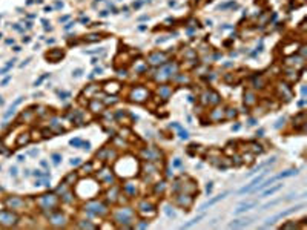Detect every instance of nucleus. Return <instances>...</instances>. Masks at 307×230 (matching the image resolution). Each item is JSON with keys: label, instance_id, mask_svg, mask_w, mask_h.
Segmentation results:
<instances>
[{"label": "nucleus", "instance_id": "nucleus-1", "mask_svg": "<svg viewBox=\"0 0 307 230\" xmlns=\"http://www.w3.org/2000/svg\"><path fill=\"white\" fill-rule=\"evenodd\" d=\"M299 207H301V206H296V207H290V209H287V210H284V212H280V213H276L275 216H272V218H269V219H267V222L264 224V227H269V226H272L275 221L281 219V218H284V216H287V215H290V213H293L295 210H298Z\"/></svg>", "mask_w": 307, "mask_h": 230}, {"label": "nucleus", "instance_id": "nucleus-2", "mask_svg": "<svg viewBox=\"0 0 307 230\" xmlns=\"http://www.w3.org/2000/svg\"><path fill=\"white\" fill-rule=\"evenodd\" d=\"M267 173H269V170H266V172H263V173H261V175H260V177H256V178H255V179L252 181V183H250V184H247L246 187H243V189H240V193H246V192H250V190L253 189V187H255V186H258V183H261V181H263V178H264V177H266V175H267Z\"/></svg>", "mask_w": 307, "mask_h": 230}, {"label": "nucleus", "instance_id": "nucleus-3", "mask_svg": "<svg viewBox=\"0 0 307 230\" xmlns=\"http://www.w3.org/2000/svg\"><path fill=\"white\" fill-rule=\"evenodd\" d=\"M227 195H229V192H227V190H226V192H223V193H220V195H218V196H215V198H212V199H209V201H206V203H204V204H201V206H200V210H206V209H207V207H210V206H213V204H217V203H218V201H221V199H223V198H226V196H227Z\"/></svg>", "mask_w": 307, "mask_h": 230}, {"label": "nucleus", "instance_id": "nucleus-4", "mask_svg": "<svg viewBox=\"0 0 307 230\" xmlns=\"http://www.w3.org/2000/svg\"><path fill=\"white\" fill-rule=\"evenodd\" d=\"M0 222H2V224H12V222H16V216L11 215V213L2 212L0 213Z\"/></svg>", "mask_w": 307, "mask_h": 230}, {"label": "nucleus", "instance_id": "nucleus-5", "mask_svg": "<svg viewBox=\"0 0 307 230\" xmlns=\"http://www.w3.org/2000/svg\"><path fill=\"white\" fill-rule=\"evenodd\" d=\"M256 204V201H252V203H243L241 206H240V209H237V213H243V212H246V210H249V209H252V207H255Z\"/></svg>", "mask_w": 307, "mask_h": 230}, {"label": "nucleus", "instance_id": "nucleus-6", "mask_svg": "<svg viewBox=\"0 0 307 230\" xmlns=\"http://www.w3.org/2000/svg\"><path fill=\"white\" fill-rule=\"evenodd\" d=\"M247 224H249V219H238V221L230 222L229 227H230V229H237V227H244V226H247Z\"/></svg>", "mask_w": 307, "mask_h": 230}, {"label": "nucleus", "instance_id": "nucleus-7", "mask_svg": "<svg viewBox=\"0 0 307 230\" xmlns=\"http://www.w3.org/2000/svg\"><path fill=\"white\" fill-rule=\"evenodd\" d=\"M283 187V184H276V186H273V187H269V189L266 190V192H263V196H267V195H272V193H275V192H278Z\"/></svg>", "mask_w": 307, "mask_h": 230}, {"label": "nucleus", "instance_id": "nucleus-8", "mask_svg": "<svg viewBox=\"0 0 307 230\" xmlns=\"http://www.w3.org/2000/svg\"><path fill=\"white\" fill-rule=\"evenodd\" d=\"M201 218H203V215H200V216H197L195 219H192V221H189V222H187V224H184V226H183V229H187V227H192V226L195 224V222H198V221L201 219Z\"/></svg>", "mask_w": 307, "mask_h": 230}, {"label": "nucleus", "instance_id": "nucleus-9", "mask_svg": "<svg viewBox=\"0 0 307 230\" xmlns=\"http://www.w3.org/2000/svg\"><path fill=\"white\" fill-rule=\"evenodd\" d=\"M78 163H80V158H74L72 161H71V164H72V166H75V164H78Z\"/></svg>", "mask_w": 307, "mask_h": 230}, {"label": "nucleus", "instance_id": "nucleus-10", "mask_svg": "<svg viewBox=\"0 0 307 230\" xmlns=\"http://www.w3.org/2000/svg\"><path fill=\"white\" fill-rule=\"evenodd\" d=\"M180 137H181V138H187V132H186V130H184V132H181V134H180Z\"/></svg>", "mask_w": 307, "mask_h": 230}, {"label": "nucleus", "instance_id": "nucleus-11", "mask_svg": "<svg viewBox=\"0 0 307 230\" xmlns=\"http://www.w3.org/2000/svg\"><path fill=\"white\" fill-rule=\"evenodd\" d=\"M52 158H54V161H55V163H59V161H60V155H54Z\"/></svg>", "mask_w": 307, "mask_h": 230}, {"label": "nucleus", "instance_id": "nucleus-12", "mask_svg": "<svg viewBox=\"0 0 307 230\" xmlns=\"http://www.w3.org/2000/svg\"><path fill=\"white\" fill-rule=\"evenodd\" d=\"M80 74H82V69H77V71L74 72V75H75V77H80Z\"/></svg>", "mask_w": 307, "mask_h": 230}, {"label": "nucleus", "instance_id": "nucleus-13", "mask_svg": "<svg viewBox=\"0 0 307 230\" xmlns=\"http://www.w3.org/2000/svg\"><path fill=\"white\" fill-rule=\"evenodd\" d=\"M11 173H12V175H16V173H17V170H16V167H11Z\"/></svg>", "mask_w": 307, "mask_h": 230}, {"label": "nucleus", "instance_id": "nucleus-14", "mask_svg": "<svg viewBox=\"0 0 307 230\" xmlns=\"http://www.w3.org/2000/svg\"><path fill=\"white\" fill-rule=\"evenodd\" d=\"M210 190H212V183L207 184V192H210Z\"/></svg>", "mask_w": 307, "mask_h": 230}]
</instances>
